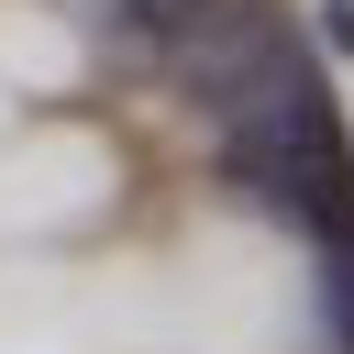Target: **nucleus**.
<instances>
[{
	"label": "nucleus",
	"mask_w": 354,
	"mask_h": 354,
	"mask_svg": "<svg viewBox=\"0 0 354 354\" xmlns=\"http://www.w3.org/2000/svg\"><path fill=\"white\" fill-rule=\"evenodd\" d=\"M210 133L232 144V166H243V188H254L266 210H288V221L321 232V243L354 232V144H343L321 77H310L288 44L210 100Z\"/></svg>",
	"instance_id": "obj_1"
},
{
	"label": "nucleus",
	"mask_w": 354,
	"mask_h": 354,
	"mask_svg": "<svg viewBox=\"0 0 354 354\" xmlns=\"http://www.w3.org/2000/svg\"><path fill=\"white\" fill-rule=\"evenodd\" d=\"M332 310H343V343H354V232H332Z\"/></svg>",
	"instance_id": "obj_2"
}]
</instances>
